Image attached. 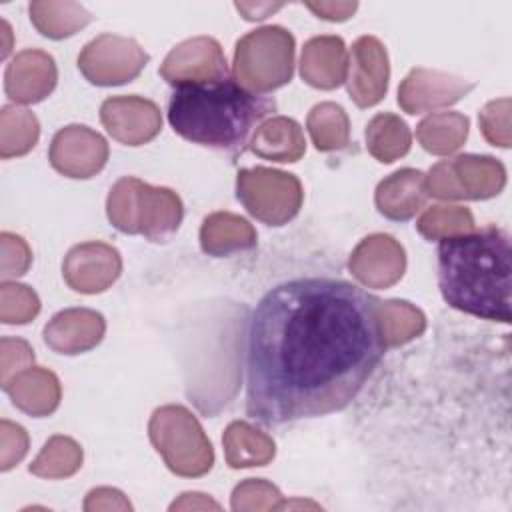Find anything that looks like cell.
<instances>
[{
    "instance_id": "cb8c5ba5",
    "label": "cell",
    "mask_w": 512,
    "mask_h": 512,
    "mask_svg": "<svg viewBox=\"0 0 512 512\" xmlns=\"http://www.w3.org/2000/svg\"><path fill=\"white\" fill-rule=\"evenodd\" d=\"M222 444L230 468L266 466L276 454L274 440L242 420L228 424L222 436Z\"/></svg>"
},
{
    "instance_id": "d590c367",
    "label": "cell",
    "mask_w": 512,
    "mask_h": 512,
    "mask_svg": "<svg viewBox=\"0 0 512 512\" xmlns=\"http://www.w3.org/2000/svg\"><path fill=\"white\" fill-rule=\"evenodd\" d=\"M2 276H20L28 270L32 254L28 244L10 232H2Z\"/></svg>"
},
{
    "instance_id": "5b68a950",
    "label": "cell",
    "mask_w": 512,
    "mask_h": 512,
    "mask_svg": "<svg viewBox=\"0 0 512 512\" xmlns=\"http://www.w3.org/2000/svg\"><path fill=\"white\" fill-rule=\"evenodd\" d=\"M294 36L282 26H262L236 42L234 78L252 94L272 92L292 80Z\"/></svg>"
},
{
    "instance_id": "7402d4cb",
    "label": "cell",
    "mask_w": 512,
    "mask_h": 512,
    "mask_svg": "<svg viewBox=\"0 0 512 512\" xmlns=\"http://www.w3.org/2000/svg\"><path fill=\"white\" fill-rule=\"evenodd\" d=\"M248 148L264 160L296 162L304 156L306 140L296 120L286 116H272L256 128Z\"/></svg>"
},
{
    "instance_id": "6da1fadb",
    "label": "cell",
    "mask_w": 512,
    "mask_h": 512,
    "mask_svg": "<svg viewBox=\"0 0 512 512\" xmlns=\"http://www.w3.org/2000/svg\"><path fill=\"white\" fill-rule=\"evenodd\" d=\"M378 298L336 278H294L250 314L246 412L276 426L346 408L384 354Z\"/></svg>"
},
{
    "instance_id": "9c48e42d",
    "label": "cell",
    "mask_w": 512,
    "mask_h": 512,
    "mask_svg": "<svg viewBox=\"0 0 512 512\" xmlns=\"http://www.w3.org/2000/svg\"><path fill=\"white\" fill-rule=\"evenodd\" d=\"M148 62V54L132 40L118 34H100L90 40L80 56L78 68L90 84L118 86L134 80Z\"/></svg>"
},
{
    "instance_id": "ac0fdd59",
    "label": "cell",
    "mask_w": 512,
    "mask_h": 512,
    "mask_svg": "<svg viewBox=\"0 0 512 512\" xmlns=\"http://www.w3.org/2000/svg\"><path fill=\"white\" fill-rule=\"evenodd\" d=\"M104 316L90 308H68L44 326V342L58 354H82L100 344Z\"/></svg>"
},
{
    "instance_id": "4fadbf2b",
    "label": "cell",
    "mask_w": 512,
    "mask_h": 512,
    "mask_svg": "<svg viewBox=\"0 0 512 512\" xmlns=\"http://www.w3.org/2000/svg\"><path fill=\"white\" fill-rule=\"evenodd\" d=\"M388 54L374 36H360L350 50L346 86L356 106L368 108L378 104L388 90Z\"/></svg>"
},
{
    "instance_id": "7c38bea8",
    "label": "cell",
    "mask_w": 512,
    "mask_h": 512,
    "mask_svg": "<svg viewBox=\"0 0 512 512\" xmlns=\"http://www.w3.org/2000/svg\"><path fill=\"white\" fill-rule=\"evenodd\" d=\"M100 122L106 132L126 144L140 146L162 130L160 108L142 96H112L100 106Z\"/></svg>"
},
{
    "instance_id": "3957f363",
    "label": "cell",
    "mask_w": 512,
    "mask_h": 512,
    "mask_svg": "<svg viewBox=\"0 0 512 512\" xmlns=\"http://www.w3.org/2000/svg\"><path fill=\"white\" fill-rule=\"evenodd\" d=\"M274 110L272 98L252 94L236 80L224 78L176 86L168 100V122L194 144L238 154L250 130Z\"/></svg>"
},
{
    "instance_id": "f1b7e54d",
    "label": "cell",
    "mask_w": 512,
    "mask_h": 512,
    "mask_svg": "<svg viewBox=\"0 0 512 512\" xmlns=\"http://www.w3.org/2000/svg\"><path fill=\"white\" fill-rule=\"evenodd\" d=\"M310 138L320 152L342 150L350 140V122L342 106L334 102L316 104L306 120Z\"/></svg>"
},
{
    "instance_id": "277c9868",
    "label": "cell",
    "mask_w": 512,
    "mask_h": 512,
    "mask_svg": "<svg viewBox=\"0 0 512 512\" xmlns=\"http://www.w3.org/2000/svg\"><path fill=\"white\" fill-rule=\"evenodd\" d=\"M106 214L112 226L124 234H142L150 242H166L178 230L184 208L174 190L124 176L110 188Z\"/></svg>"
},
{
    "instance_id": "d4e9b609",
    "label": "cell",
    "mask_w": 512,
    "mask_h": 512,
    "mask_svg": "<svg viewBox=\"0 0 512 512\" xmlns=\"http://www.w3.org/2000/svg\"><path fill=\"white\" fill-rule=\"evenodd\" d=\"M470 120L460 112H436L416 126L420 146L436 156L456 152L468 138Z\"/></svg>"
},
{
    "instance_id": "b9f144b4",
    "label": "cell",
    "mask_w": 512,
    "mask_h": 512,
    "mask_svg": "<svg viewBox=\"0 0 512 512\" xmlns=\"http://www.w3.org/2000/svg\"><path fill=\"white\" fill-rule=\"evenodd\" d=\"M242 14H244V18L246 20H262V18H266L270 12H276V10H280L284 4H254V2H236L234 4Z\"/></svg>"
},
{
    "instance_id": "8d00e7d4",
    "label": "cell",
    "mask_w": 512,
    "mask_h": 512,
    "mask_svg": "<svg viewBox=\"0 0 512 512\" xmlns=\"http://www.w3.org/2000/svg\"><path fill=\"white\" fill-rule=\"evenodd\" d=\"M28 450L26 430L18 424L2 420V470H10L16 462L24 458Z\"/></svg>"
},
{
    "instance_id": "74e56055",
    "label": "cell",
    "mask_w": 512,
    "mask_h": 512,
    "mask_svg": "<svg viewBox=\"0 0 512 512\" xmlns=\"http://www.w3.org/2000/svg\"><path fill=\"white\" fill-rule=\"evenodd\" d=\"M84 510H132V504L124 498L120 490L94 488L86 496Z\"/></svg>"
},
{
    "instance_id": "d6a6232c",
    "label": "cell",
    "mask_w": 512,
    "mask_h": 512,
    "mask_svg": "<svg viewBox=\"0 0 512 512\" xmlns=\"http://www.w3.org/2000/svg\"><path fill=\"white\" fill-rule=\"evenodd\" d=\"M40 310L36 292L24 284H2V322L4 324H26Z\"/></svg>"
},
{
    "instance_id": "83f0119b",
    "label": "cell",
    "mask_w": 512,
    "mask_h": 512,
    "mask_svg": "<svg viewBox=\"0 0 512 512\" xmlns=\"http://www.w3.org/2000/svg\"><path fill=\"white\" fill-rule=\"evenodd\" d=\"M378 322L384 346H402L426 328V316L406 300H380Z\"/></svg>"
},
{
    "instance_id": "484cf974",
    "label": "cell",
    "mask_w": 512,
    "mask_h": 512,
    "mask_svg": "<svg viewBox=\"0 0 512 512\" xmlns=\"http://www.w3.org/2000/svg\"><path fill=\"white\" fill-rule=\"evenodd\" d=\"M412 134L406 122L390 112L376 114L366 126V148L378 162H394L410 150Z\"/></svg>"
},
{
    "instance_id": "ffe728a7",
    "label": "cell",
    "mask_w": 512,
    "mask_h": 512,
    "mask_svg": "<svg viewBox=\"0 0 512 512\" xmlns=\"http://www.w3.org/2000/svg\"><path fill=\"white\" fill-rule=\"evenodd\" d=\"M428 194L424 190V174L414 168H402L384 178L374 194L376 208L390 220H410L424 206Z\"/></svg>"
},
{
    "instance_id": "44dd1931",
    "label": "cell",
    "mask_w": 512,
    "mask_h": 512,
    "mask_svg": "<svg viewBox=\"0 0 512 512\" xmlns=\"http://www.w3.org/2000/svg\"><path fill=\"white\" fill-rule=\"evenodd\" d=\"M14 406L30 416H48L60 404V382L46 368H26L4 384Z\"/></svg>"
},
{
    "instance_id": "52a82bcc",
    "label": "cell",
    "mask_w": 512,
    "mask_h": 512,
    "mask_svg": "<svg viewBox=\"0 0 512 512\" xmlns=\"http://www.w3.org/2000/svg\"><path fill=\"white\" fill-rule=\"evenodd\" d=\"M506 186V168L492 156L462 154L434 164L424 176L428 196L440 200H488Z\"/></svg>"
},
{
    "instance_id": "2e32d148",
    "label": "cell",
    "mask_w": 512,
    "mask_h": 512,
    "mask_svg": "<svg viewBox=\"0 0 512 512\" xmlns=\"http://www.w3.org/2000/svg\"><path fill=\"white\" fill-rule=\"evenodd\" d=\"M348 268L352 276L368 288H390L406 268L404 248L388 234H372L354 248Z\"/></svg>"
},
{
    "instance_id": "4dcf8cb0",
    "label": "cell",
    "mask_w": 512,
    "mask_h": 512,
    "mask_svg": "<svg viewBox=\"0 0 512 512\" xmlns=\"http://www.w3.org/2000/svg\"><path fill=\"white\" fill-rule=\"evenodd\" d=\"M82 466V448L68 436H52L30 464L40 478H66Z\"/></svg>"
},
{
    "instance_id": "e575fe53",
    "label": "cell",
    "mask_w": 512,
    "mask_h": 512,
    "mask_svg": "<svg viewBox=\"0 0 512 512\" xmlns=\"http://www.w3.org/2000/svg\"><path fill=\"white\" fill-rule=\"evenodd\" d=\"M478 124L484 138L492 146L510 148L512 132H510V98H498L488 102L480 114Z\"/></svg>"
},
{
    "instance_id": "ab89813d",
    "label": "cell",
    "mask_w": 512,
    "mask_h": 512,
    "mask_svg": "<svg viewBox=\"0 0 512 512\" xmlns=\"http://www.w3.org/2000/svg\"><path fill=\"white\" fill-rule=\"evenodd\" d=\"M306 8H310L318 18H324L330 22H342L356 12L358 4L356 2H306Z\"/></svg>"
},
{
    "instance_id": "d6986e66",
    "label": "cell",
    "mask_w": 512,
    "mask_h": 512,
    "mask_svg": "<svg viewBox=\"0 0 512 512\" xmlns=\"http://www.w3.org/2000/svg\"><path fill=\"white\" fill-rule=\"evenodd\" d=\"M348 54L340 36L310 38L300 56V76L314 88L334 90L346 82Z\"/></svg>"
},
{
    "instance_id": "5bb4252c",
    "label": "cell",
    "mask_w": 512,
    "mask_h": 512,
    "mask_svg": "<svg viewBox=\"0 0 512 512\" xmlns=\"http://www.w3.org/2000/svg\"><path fill=\"white\" fill-rule=\"evenodd\" d=\"M122 272L118 250L104 242H84L70 248L62 262L66 284L82 294H98L116 282Z\"/></svg>"
},
{
    "instance_id": "60d3db41",
    "label": "cell",
    "mask_w": 512,
    "mask_h": 512,
    "mask_svg": "<svg viewBox=\"0 0 512 512\" xmlns=\"http://www.w3.org/2000/svg\"><path fill=\"white\" fill-rule=\"evenodd\" d=\"M190 508L220 510V504L214 502L212 498H208L206 494H200V492H186V494L180 496V500L170 504V510H190Z\"/></svg>"
},
{
    "instance_id": "4316f807",
    "label": "cell",
    "mask_w": 512,
    "mask_h": 512,
    "mask_svg": "<svg viewBox=\"0 0 512 512\" xmlns=\"http://www.w3.org/2000/svg\"><path fill=\"white\" fill-rule=\"evenodd\" d=\"M30 20L40 34L62 40L90 24L92 14L76 2H32Z\"/></svg>"
},
{
    "instance_id": "30bf717a",
    "label": "cell",
    "mask_w": 512,
    "mask_h": 512,
    "mask_svg": "<svg viewBox=\"0 0 512 512\" xmlns=\"http://www.w3.org/2000/svg\"><path fill=\"white\" fill-rule=\"evenodd\" d=\"M158 72L172 86L200 84L228 78V62L218 40L194 36L174 46Z\"/></svg>"
},
{
    "instance_id": "e0dca14e",
    "label": "cell",
    "mask_w": 512,
    "mask_h": 512,
    "mask_svg": "<svg viewBox=\"0 0 512 512\" xmlns=\"http://www.w3.org/2000/svg\"><path fill=\"white\" fill-rule=\"evenodd\" d=\"M58 70L54 58L44 50H22L8 64L4 90L10 100L34 104L44 100L56 86Z\"/></svg>"
},
{
    "instance_id": "1f68e13d",
    "label": "cell",
    "mask_w": 512,
    "mask_h": 512,
    "mask_svg": "<svg viewBox=\"0 0 512 512\" xmlns=\"http://www.w3.org/2000/svg\"><path fill=\"white\" fill-rule=\"evenodd\" d=\"M426 240H444L474 230L472 212L464 206H432L416 222Z\"/></svg>"
},
{
    "instance_id": "836d02e7",
    "label": "cell",
    "mask_w": 512,
    "mask_h": 512,
    "mask_svg": "<svg viewBox=\"0 0 512 512\" xmlns=\"http://www.w3.org/2000/svg\"><path fill=\"white\" fill-rule=\"evenodd\" d=\"M280 500L282 494L274 484L262 478H248L234 488L232 510H274Z\"/></svg>"
},
{
    "instance_id": "603a6c76",
    "label": "cell",
    "mask_w": 512,
    "mask_h": 512,
    "mask_svg": "<svg viewBox=\"0 0 512 512\" xmlns=\"http://www.w3.org/2000/svg\"><path fill=\"white\" fill-rule=\"evenodd\" d=\"M254 226L232 212H214L204 218L200 228V246L210 256H228L232 252L256 246Z\"/></svg>"
},
{
    "instance_id": "8fae6325",
    "label": "cell",
    "mask_w": 512,
    "mask_h": 512,
    "mask_svg": "<svg viewBox=\"0 0 512 512\" xmlns=\"http://www.w3.org/2000/svg\"><path fill=\"white\" fill-rule=\"evenodd\" d=\"M48 158L52 168L68 178H90L104 168L108 144L96 130L72 124L54 134Z\"/></svg>"
},
{
    "instance_id": "f546056e",
    "label": "cell",
    "mask_w": 512,
    "mask_h": 512,
    "mask_svg": "<svg viewBox=\"0 0 512 512\" xmlns=\"http://www.w3.org/2000/svg\"><path fill=\"white\" fill-rule=\"evenodd\" d=\"M2 122V144L0 156L6 160L10 156H22L34 148L40 126L30 110L18 106H4L0 114Z\"/></svg>"
},
{
    "instance_id": "ba28073f",
    "label": "cell",
    "mask_w": 512,
    "mask_h": 512,
    "mask_svg": "<svg viewBox=\"0 0 512 512\" xmlns=\"http://www.w3.org/2000/svg\"><path fill=\"white\" fill-rule=\"evenodd\" d=\"M236 196L256 220L282 226L298 214L304 192L294 174L256 166L238 172Z\"/></svg>"
},
{
    "instance_id": "9a60e30c",
    "label": "cell",
    "mask_w": 512,
    "mask_h": 512,
    "mask_svg": "<svg viewBox=\"0 0 512 512\" xmlns=\"http://www.w3.org/2000/svg\"><path fill=\"white\" fill-rule=\"evenodd\" d=\"M472 88L474 84L464 78L440 70L412 68L398 88V104L408 114H422L456 104Z\"/></svg>"
},
{
    "instance_id": "f35d334b",
    "label": "cell",
    "mask_w": 512,
    "mask_h": 512,
    "mask_svg": "<svg viewBox=\"0 0 512 512\" xmlns=\"http://www.w3.org/2000/svg\"><path fill=\"white\" fill-rule=\"evenodd\" d=\"M12 344H14V352H16V358H14V362L18 364V370H22V368H26V366H30L32 362H34V354H32V348L24 342V340H12ZM12 346L8 344V340L6 338H2V386L10 380V372L14 370V366H12V362H10V350Z\"/></svg>"
},
{
    "instance_id": "7a4b0ae2",
    "label": "cell",
    "mask_w": 512,
    "mask_h": 512,
    "mask_svg": "<svg viewBox=\"0 0 512 512\" xmlns=\"http://www.w3.org/2000/svg\"><path fill=\"white\" fill-rule=\"evenodd\" d=\"M438 286L456 310L510 322V238L496 226L440 240Z\"/></svg>"
},
{
    "instance_id": "8992f818",
    "label": "cell",
    "mask_w": 512,
    "mask_h": 512,
    "mask_svg": "<svg viewBox=\"0 0 512 512\" xmlns=\"http://www.w3.org/2000/svg\"><path fill=\"white\" fill-rule=\"evenodd\" d=\"M148 434L174 474L196 478L210 472L214 464L212 444L196 416L184 406L156 408L148 422Z\"/></svg>"
}]
</instances>
